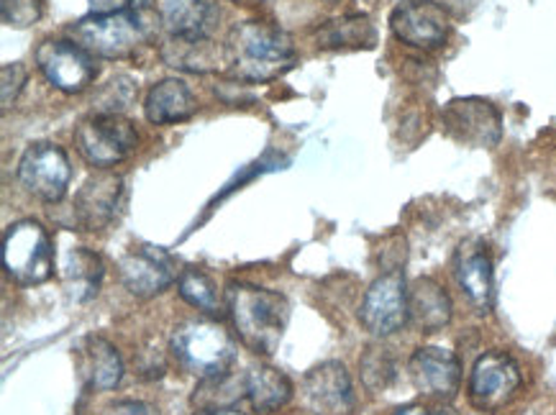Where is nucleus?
<instances>
[{
    "mask_svg": "<svg viewBox=\"0 0 556 415\" xmlns=\"http://www.w3.org/2000/svg\"><path fill=\"white\" fill-rule=\"evenodd\" d=\"M121 200H124V177L101 169L77 190L73 200V226L80 231H103L116 221Z\"/></svg>",
    "mask_w": 556,
    "mask_h": 415,
    "instance_id": "obj_14",
    "label": "nucleus"
},
{
    "mask_svg": "<svg viewBox=\"0 0 556 415\" xmlns=\"http://www.w3.org/2000/svg\"><path fill=\"white\" fill-rule=\"evenodd\" d=\"M124 288L137 298H154L173 288L177 280L173 256L154 247H134L118 262Z\"/></svg>",
    "mask_w": 556,
    "mask_h": 415,
    "instance_id": "obj_16",
    "label": "nucleus"
},
{
    "mask_svg": "<svg viewBox=\"0 0 556 415\" xmlns=\"http://www.w3.org/2000/svg\"><path fill=\"white\" fill-rule=\"evenodd\" d=\"M26 80H28V73L24 64L21 62L3 64V70H0V103H3V111H9L11 105L16 103V98L21 96V90H24Z\"/></svg>",
    "mask_w": 556,
    "mask_h": 415,
    "instance_id": "obj_30",
    "label": "nucleus"
},
{
    "mask_svg": "<svg viewBox=\"0 0 556 415\" xmlns=\"http://www.w3.org/2000/svg\"><path fill=\"white\" fill-rule=\"evenodd\" d=\"M18 183L28 196L45 200V203H60L67 196L70 180H73V167L70 156L62 147L49 144H31L18 160Z\"/></svg>",
    "mask_w": 556,
    "mask_h": 415,
    "instance_id": "obj_10",
    "label": "nucleus"
},
{
    "mask_svg": "<svg viewBox=\"0 0 556 415\" xmlns=\"http://www.w3.org/2000/svg\"><path fill=\"white\" fill-rule=\"evenodd\" d=\"M134 96H137V85H134L131 77L118 75L109 80V85L98 96V113H121L131 103Z\"/></svg>",
    "mask_w": 556,
    "mask_h": 415,
    "instance_id": "obj_29",
    "label": "nucleus"
},
{
    "mask_svg": "<svg viewBox=\"0 0 556 415\" xmlns=\"http://www.w3.org/2000/svg\"><path fill=\"white\" fill-rule=\"evenodd\" d=\"M316 41L320 49H372L377 45V32L369 16L354 13V16L326 21L318 28Z\"/></svg>",
    "mask_w": 556,
    "mask_h": 415,
    "instance_id": "obj_24",
    "label": "nucleus"
},
{
    "mask_svg": "<svg viewBox=\"0 0 556 415\" xmlns=\"http://www.w3.org/2000/svg\"><path fill=\"white\" fill-rule=\"evenodd\" d=\"M160 18L169 37L211 39L220 21V9L216 0H165Z\"/></svg>",
    "mask_w": 556,
    "mask_h": 415,
    "instance_id": "obj_18",
    "label": "nucleus"
},
{
    "mask_svg": "<svg viewBox=\"0 0 556 415\" xmlns=\"http://www.w3.org/2000/svg\"><path fill=\"white\" fill-rule=\"evenodd\" d=\"M408 375L420 395L444 403L459 392L462 364L448 349L420 347L408 360Z\"/></svg>",
    "mask_w": 556,
    "mask_h": 415,
    "instance_id": "obj_17",
    "label": "nucleus"
},
{
    "mask_svg": "<svg viewBox=\"0 0 556 415\" xmlns=\"http://www.w3.org/2000/svg\"><path fill=\"white\" fill-rule=\"evenodd\" d=\"M241 379H244V398L256 413H277L290 403L292 382L285 372L269 364H254Z\"/></svg>",
    "mask_w": 556,
    "mask_h": 415,
    "instance_id": "obj_22",
    "label": "nucleus"
},
{
    "mask_svg": "<svg viewBox=\"0 0 556 415\" xmlns=\"http://www.w3.org/2000/svg\"><path fill=\"white\" fill-rule=\"evenodd\" d=\"M390 28L397 41L416 49H439L452 34V18L433 0H403L390 13Z\"/></svg>",
    "mask_w": 556,
    "mask_h": 415,
    "instance_id": "obj_13",
    "label": "nucleus"
},
{
    "mask_svg": "<svg viewBox=\"0 0 556 415\" xmlns=\"http://www.w3.org/2000/svg\"><path fill=\"white\" fill-rule=\"evenodd\" d=\"M454 277L462 292L480 316H488L495 305V269L488 244L480 239H465L454 252Z\"/></svg>",
    "mask_w": 556,
    "mask_h": 415,
    "instance_id": "obj_15",
    "label": "nucleus"
},
{
    "mask_svg": "<svg viewBox=\"0 0 556 415\" xmlns=\"http://www.w3.org/2000/svg\"><path fill=\"white\" fill-rule=\"evenodd\" d=\"M441 126L462 147L493 149L503 139V116L484 98H454L441 111Z\"/></svg>",
    "mask_w": 556,
    "mask_h": 415,
    "instance_id": "obj_7",
    "label": "nucleus"
},
{
    "mask_svg": "<svg viewBox=\"0 0 556 415\" xmlns=\"http://www.w3.org/2000/svg\"><path fill=\"white\" fill-rule=\"evenodd\" d=\"M395 415H456L452 407H437V411H429V407L424 405H408L403 407V411H397Z\"/></svg>",
    "mask_w": 556,
    "mask_h": 415,
    "instance_id": "obj_33",
    "label": "nucleus"
},
{
    "mask_svg": "<svg viewBox=\"0 0 556 415\" xmlns=\"http://www.w3.org/2000/svg\"><path fill=\"white\" fill-rule=\"evenodd\" d=\"M454 305L448 292L431 277H418L408 288V318L420 334H437L452 324Z\"/></svg>",
    "mask_w": 556,
    "mask_h": 415,
    "instance_id": "obj_19",
    "label": "nucleus"
},
{
    "mask_svg": "<svg viewBox=\"0 0 556 415\" xmlns=\"http://www.w3.org/2000/svg\"><path fill=\"white\" fill-rule=\"evenodd\" d=\"M301 403L311 415H354L356 398L349 369L341 362L329 360L305 372Z\"/></svg>",
    "mask_w": 556,
    "mask_h": 415,
    "instance_id": "obj_12",
    "label": "nucleus"
},
{
    "mask_svg": "<svg viewBox=\"0 0 556 415\" xmlns=\"http://www.w3.org/2000/svg\"><path fill=\"white\" fill-rule=\"evenodd\" d=\"M3 267L13 282L31 288L54 275V247L39 221L24 218L5 228Z\"/></svg>",
    "mask_w": 556,
    "mask_h": 415,
    "instance_id": "obj_5",
    "label": "nucleus"
},
{
    "mask_svg": "<svg viewBox=\"0 0 556 415\" xmlns=\"http://www.w3.org/2000/svg\"><path fill=\"white\" fill-rule=\"evenodd\" d=\"M103 275H105L103 260L85 247H75L73 252L67 254V260H64V267H62L64 282L70 285V290L75 292L77 300H90L92 295H98Z\"/></svg>",
    "mask_w": 556,
    "mask_h": 415,
    "instance_id": "obj_26",
    "label": "nucleus"
},
{
    "mask_svg": "<svg viewBox=\"0 0 556 415\" xmlns=\"http://www.w3.org/2000/svg\"><path fill=\"white\" fill-rule=\"evenodd\" d=\"M139 144L137 128L121 113H96L75 131L77 152L90 167L111 169L134 154Z\"/></svg>",
    "mask_w": 556,
    "mask_h": 415,
    "instance_id": "obj_6",
    "label": "nucleus"
},
{
    "mask_svg": "<svg viewBox=\"0 0 556 415\" xmlns=\"http://www.w3.org/2000/svg\"><path fill=\"white\" fill-rule=\"evenodd\" d=\"M226 47L231 54L228 73L244 83L273 80L295 62V41L290 34L262 21H244L233 26Z\"/></svg>",
    "mask_w": 556,
    "mask_h": 415,
    "instance_id": "obj_2",
    "label": "nucleus"
},
{
    "mask_svg": "<svg viewBox=\"0 0 556 415\" xmlns=\"http://www.w3.org/2000/svg\"><path fill=\"white\" fill-rule=\"evenodd\" d=\"M198 113V100L192 90L177 77H167V80L156 83L149 88L144 100V116L149 124L167 126V124H182L190 121Z\"/></svg>",
    "mask_w": 556,
    "mask_h": 415,
    "instance_id": "obj_21",
    "label": "nucleus"
},
{
    "mask_svg": "<svg viewBox=\"0 0 556 415\" xmlns=\"http://www.w3.org/2000/svg\"><path fill=\"white\" fill-rule=\"evenodd\" d=\"M162 60H165L169 67L185 70V73L195 75H208L218 73L220 64L231 62V54H228V47L216 45L213 39H180L169 37L160 49Z\"/></svg>",
    "mask_w": 556,
    "mask_h": 415,
    "instance_id": "obj_20",
    "label": "nucleus"
},
{
    "mask_svg": "<svg viewBox=\"0 0 556 415\" xmlns=\"http://www.w3.org/2000/svg\"><path fill=\"white\" fill-rule=\"evenodd\" d=\"M113 415H156V411L149 403H139V400H124V403L113 405Z\"/></svg>",
    "mask_w": 556,
    "mask_h": 415,
    "instance_id": "obj_32",
    "label": "nucleus"
},
{
    "mask_svg": "<svg viewBox=\"0 0 556 415\" xmlns=\"http://www.w3.org/2000/svg\"><path fill=\"white\" fill-rule=\"evenodd\" d=\"M195 415H247V413H239L237 407H201Z\"/></svg>",
    "mask_w": 556,
    "mask_h": 415,
    "instance_id": "obj_34",
    "label": "nucleus"
},
{
    "mask_svg": "<svg viewBox=\"0 0 556 415\" xmlns=\"http://www.w3.org/2000/svg\"><path fill=\"white\" fill-rule=\"evenodd\" d=\"M359 324L375 339H388L410 324L408 285H405L401 269L384 272L369 285L359 305Z\"/></svg>",
    "mask_w": 556,
    "mask_h": 415,
    "instance_id": "obj_9",
    "label": "nucleus"
},
{
    "mask_svg": "<svg viewBox=\"0 0 556 415\" xmlns=\"http://www.w3.org/2000/svg\"><path fill=\"white\" fill-rule=\"evenodd\" d=\"M90 13H118V11H149L154 0H88Z\"/></svg>",
    "mask_w": 556,
    "mask_h": 415,
    "instance_id": "obj_31",
    "label": "nucleus"
},
{
    "mask_svg": "<svg viewBox=\"0 0 556 415\" xmlns=\"http://www.w3.org/2000/svg\"><path fill=\"white\" fill-rule=\"evenodd\" d=\"M523 388V372L508 352H484L469 372L467 395L477 411L495 413L510 405Z\"/></svg>",
    "mask_w": 556,
    "mask_h": 415,
    "instance_id": "obj_8",
    "label": "nucleus"
},
{
    "mask_svg": "<svg viewBox=\"0 0 556 415\" xmlns=\"http://www.w3.org/2000/svg\"><path fill=\"white\" fill-rule=\"evenodd\" d=\"M177 292L185 303L201 311L208 318H224L228 313V300L220 295L218 285L201 267H188L177 277Z\"/></svg>",
    "mask_w": 556,
    "mask_h": 415,
    "instance_id": "obj_25",
    "label": "nucleus"
},
{
    "mask_svg": "<svg viewBox=\"0 0 556 415\" xmlns=\"http://www.w3.org/2000/svg\"><path fill=\"white\" fill-rule=\"evenodd\" d=\"M169 352L177 364L201 379L224 377L237 362V343L213 320H185L169 336Z\"/></svg>",
    "mask_w": 556,
    "mask_h": 415,
    "instance_id": "obj_4",
    "label": "nucleus"
},
{
    "mask_svg": "<svg viewBox=\"0 0 556 415\" xmlns=\"http://www.w3.org/2000/svg\"><path fill=\"white\" fill-rule=\"evenodd\" d=\"M45 13V0H0V16L11 28L34 26Z\"/></svg>",
    "mask_w": 556,
    "mask_h": 415,
    "instance_id": "obj_28",
    "label": "nucleus"
},
{
    "mask_svg": "<svg viewBox=\"0 0 556 415\" xmlns=\"http://www.w3.org/2000/svg\"><path fill=\"white\" fill-rule=\"evenodd\" d=\"M83 354V375L88 385L98 392L116 390L124 379V360L118 349L101 336H88L80 347Z\"/></svg>",
    "mask_w": 556,
    "mask_h": 415,
    "instance_id": "obj_23",
    "label": "nucleus"
},
{
    "mask_svg": "<svg viewBox=\"0 0 556 415\" xmlns=\"http://www.w3.org/2000/svg\"><path fill=\"white\" fill-rule=\"evenodd\" d=\"M231 3H239V0H231Z\"/></svg>",
    "mask_w": 556,
    "mask_h": 415,
    "instance_id": "obj_35",
    "label": "nucleus"
},
{
    "mask_svg": "<svg viewBox=\"0 0 556 415\" xmlns=\"http://www.w3.org/2000/svg\"><path fill=\"white\" fill-rule=\"evenodd\" d=\"M359 372L367 390L384 392L397 377L395 354H392L388 347H382V343H372V347H367L365 354H362Z\"/></svg>",
    "mask_w": 556,
    "mask_h": 415,
    "instance_id": "obj_27",
    "label": "nucleus"
},
{
    "mask_svg": "<svg viewBox=\"0 0 556 415\" xmlns=\"http://www.w3.org/2000/svg\"><path fill=\"white\" fill-rule=\"evenodd\" d=\"M226 300L239 341L252 354H275L290 318L288 298L249 282H231L226 290Z\"/></svg>",
    "mask_w": 556,
    "mask_h": 415,
    "instance_id": "obj_1",
    "label": "nucleus"
},
{
    "mask_svg": "<svg viewBox=\"0 0 556 415\" xmlns=\"http://www.w3.org/2000/svg\"><path fill=\"white\" fill-rule=\"evenodd\" d=\"M73 41L88 49L92 56L124 60L154 37V24L149 11L88 13L67 28Z\"/></svg>",
    "mask_w": 556,
    "mask_h": 415,
    "instance_id": "obj_3",
    "label": "nucleus"
},
{
    "mask_svg": "<svg viewBox=\"0 0 556 415\" xmlns=\"http://www.w3.org/2000/svg\"><path fill=\"white\" fill-rule=\"evenodd\" d=\"M37 67L49 85L67 96L88 90L98 75L96 60L88 49H83L77 41L64 39L41 41L37 49Z\"/></svg>",
    "mask_w": 556,
    "mask_h": 415,
    "instance_id": "obj_11",
    "label": "nucleus"
}]
</instances>
